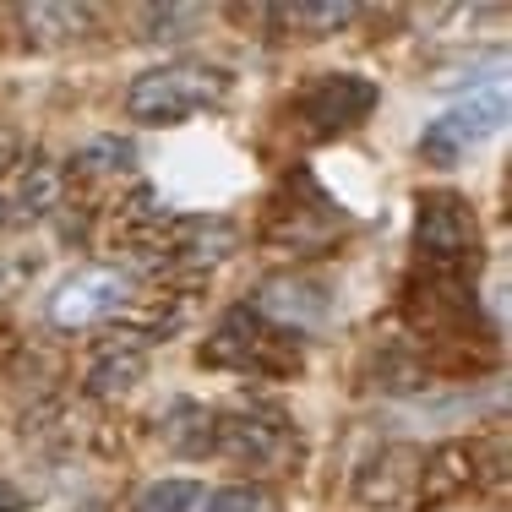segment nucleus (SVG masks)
Masks as SVG:
<instances>
[{
    "label": "nucleus",
    "mask_w": 512,
    "mask_h": 512,
    "mask_svg": "<svg viewBox=\"0 0 512 512\" xmlns=\"http://www.w3.org/2000/svg\"><path fill=\"white\" fill-rule=\"evenodd\" d=\"M202 365L246 371V376H295L300 371V344H295V333H284V327L262 322L251 306H240L218 322L213 338H207Z\"/></svg>",
    "instance_id": "3"
},
{
    "label": "nucleus",
    "mask_w": 512,
    "mask_h": 512,
    "mask_svg": "<svg viewBox=\"0 0 512 512\" xmlns=\"http://www.w3.org/2000/svg\"><path fill=\"white\" fill-rule=\"evenodd\" d=\"M414 267L425 273H480V224L458 191H420L414 197Z\"/></svg>",
    "instance_id": "2"
},
{
    "label": "nucleus",
    "mask_w": 512,
    "mask_h": 512,
    "mask_svg": "<svg viewBox=\"0 0 512 512\" xmlns=\"http://www.w3.org/2000/svg\"><path fill=\"white\" fill-rule=\"evenodd\" d=\"M420 458H425L420 447H404V442H393V447H382L376 458H365L360 474H355V502L376 507V512H393V507L414 502Z\"/></svg>",
    "instance_id": "10"
},
{
    "label": "nucleus",
    "mask_w": 512,
    "mask_h": 512,
    "mask_svg": "<svg viewBox=\"0 0 512 512\" xmlns=\"http://www.w3.org/2000/svg\"><path fill=\"white\" fill-rule=\"evenodd\" d=\"M376 82L371 77H355V71H327V77H311L306 88L289 99V115L295 126L306 131L311 142H333L344 131H355L365 115L376 109Z\"/></svg>",
    "instance_id": "6"
},
{
    "label": "nucleus",
    "mask_w": 512,
    "mask_h": 512,
    "mask_svg": "<svg viewBox=\"0 0 512 512\" xmlns=\"http://www.w3.org/2000/svg\"><path fill=\"white\" fill-rule=\"evenodd\" d=\"M229 71L207 66V60H169V66L142 71L126 88V115L137 126H180V120L202 115V109L224 104Z\"/></svg>",
    "instance_id": "1"
},
{
    "label": "nucleus",
    "mask_w": 512,
    "mask_h": 512,
    "mask_svg": "<svg viewBox=\"0 0 512 512\" xmlns=\"http://www.w3.org/2000/svg\"><path fill=\"white\" fill-rule=\"evenodd\" d=\"M11 164H17V137H11L6 126H0V175H6Z\"/></svg>",
    "instance_id": "19"
},
{
    "label": "nucleus",
    "mask_w": 512,
    "mask_h": 512,
    "mask_svg": "<svg viewBox=\"0 0 512 512\" xmlns=\"http://www.w3.org/2000/svg\"><path fill=\"white\" fill-rule=\"evenodd\" d=\"M0 224H6V202H0Z\"/></svg>",
    "instance_id": "21"
},
{
    "label": "nucleus",
    "mask_w": 512,
    "mask_h": 512,
    "mask_svg": "<svg viewBox=\"0 0 512 512\" xmlns=\"http://www.w3.org/2000/svg\"><path fill=\"white\" fill-rule=\"evenodd\" d=\"M55 197H60V175H55V169L39 158V164H33L28 175H22L17 202H11V207H17V218H44V213L55 207Z\"/></svg>",
    "instance_id": "15"
},
{
    "label": "nucleus",
    "mask_w": 512,
    "mask_h": 512,
    "mask_svg": "<svg viewBox=\"0 0 512 512\" xmlns=\"http://www.w3.org/2000/svg\"><path fill=\"white\" fill-rule=\"evenodd\" d=\"M474 474H480V447L469 442H442L436 453L420 458V480H414V507H453L458 496L474 491Z\"/></svg>",
    "instance_id": "11"
},
{
    "label": "nucleus",
    "mask_w": 512,
    "mask_h": 512,
    "mask_svg": "<svg viewBox=\"0 0 512 512\" xmlns=\"http://www.w3.org/2000/svg\"><path fill=\"white\" fill-rule=\"evenodd\" d=\"M142 376H148V349H131V344H120V338H109V349L88 371V393H99V398L131 393Z\"/></svg>",
    "instance_id": "12"
},
{
    "label": "nucleus",
    "mask_w": 512,
    "mask_h": 512,
    "mask_svg": "<svg viewBox=\"0 0 512 512\" xmlns=\"http://www.w3.org/2000/svg\"><path fill=\"white\" fill-rule=\"evenodd\" d=\"M126 306H131V273L126 267L93 262V267H77L50 295V322L55 327H93Z\"/></svg>",
    "instance_id": "8"
},
{
    "label": "nucleus",
    "mask_w": 512,
    "mask_h": 512,
    "mask_svg": "<svg viewBox=\"0 0 512 512\" xmlns=\"http://www.w3.org/2000/svg\"><path fill=\"white\" fill-rule=\"evenodd\" d=\"M197 512H273V496L256 485H224V491H202Z\"/></svg>",
    "instance_id": "18"
},
{
    "label": "nucleus",
    "mask_w": 512,
    "mask_h": 512,
    "mask_svg": "<svg viewBox=\"0 0 512 512\" xmlns=\"http://www.w3.org/2000/svg\"><path fill=\"white\" fill-rule=\"evenodd\" d=\"M22 22H28L33 44L60 50V44H77L93 28V11L88 6H22Z\"/></svg>",
    "instance_id": "13"
},
{
    "label": "nucleus",
    "mask_w": 512,
    "mask_h": 512,
    "mask_svg": "<svg viewBox=\"0 0 512 512\" xmlns=\"http://www.w3.org/2000/svg\"><path fill=\"white\" fill-rule=\"evenodd\" d=\"M17 507H22V496H17V491H11V485H6V480H0V512H17Z\"/></svg>",
    "instance_id": "20"
},
{
    "label": "nucleus",
    "mask_w": 512,
    "mask_h": 512,
    "mask_svg": "<svg viewBox=\"0 0 512 512\" xmlns=\"http://www.w3.org/2000/svg\"><path fill=\"white\" fill-rule=\"evenodd\" d=\"M131 164H137V148L126 137H88L71 153V169H82V175H126Z\"/></svg>",
    "instance_id": "14"
},
{
    "label": "nucleus",
    "mask_w": 512,
    "mask_h": 512,
    "mask_svg": "<svg viewBox=\"0 0 512 512\" xmlns=\"http://www.w3.org/2000/svg\"><path fill=\"white\" fill-rule=\"evenodd\" d=\"M251 311L273 327H316L327 316V284L311 273H273L251 289Z\"/></svg>",
    "instance_id": "9"
},
{
    "label": "nucleus",
    "mask_w": 512,
    "mask_h": 512,
    "mask_svg": "<svg viewBox=\"0 0 512 512\" xmlns=\"http://www.w3.org/2000/svg\"><path fill=\"white\" fill-rule=\"evenodd\" d=\"M404 316L425 344H469V333L480 327V306H474V278L458 273H425L414 267L404 284Z\"/></svg>",
    "instance_id": "5"
},
{
    "label": "nucleus",
    "mask_w": 512,
    "mask_h": 512,
    "mask_svg": "<svg viewBox=\"0 0 512 512\" xmlns=\"http://www.w3.org/2000/svg\"><path fill=\"white\" fill-rule=\"evenodd\" d=\"M202 507V485L197 480H158L137 496L131 512H197Z\"/></svg>",
    "instance_id": "17"
},
{
    "label": "nucleus",
    "mask_w": 512,
    "mask_h": 512,
    "mask_svg": "<svg viewBox=\"0 0 512 512\" xmlns=\"http://www.w3.org/2000/svg\"><path fill=\"white\" fill-rule=\"evenodd\" d=\"M273 17L289 22L295 33H311V39H322V33L349 28V22H355V6H278Z\"/></svg>",
    "instance_id": "16"
},
{
    "label": "nucleus",
    "mask_w": 512,
    "mask_h": 512,
    "mask_svg": "<svg viewBox=\"0 0 512 512\" xmlns=\"http://www.w3.org/2000/svg\"><path fill=\"white\" fill-rule=\"evenodd\" d=\"M207 453L240 463L251 474H284L300 463V436L273 409H235V414H213V442H207Z\"/></svg>",
    "instance_id": "4"
},
{
    "label": "nucleus",
    "mask_w": 512,
    "mask_h": 512,
    "mask_svg": "<svg viewBox=\"0 0 512 512\" xmlns=\"http://www.w3.org/2000/svg\"><path fill=\"white\" fill-rule=\"evenodd\" d=\"M507 120V104H502V88H480L474 99H463L458 109H447V115H436L431 126H425L420 137V158L436 169H453L463 153L474 148V142H485L496 126Z\"/></svg>",
    "instance_id": "7"
}]
</instances>
